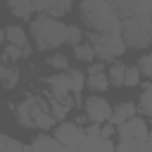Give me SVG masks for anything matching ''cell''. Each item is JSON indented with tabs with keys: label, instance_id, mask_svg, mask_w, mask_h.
<instances>
[{
	"label": "cell",
	"instance_id": "cell-1",
	"mask_svg": "<svg viewBox=\"0 0 152 152\" xmlns=\"http://www.w3.org/2000/svg\"><path fill=\"white\" fill-rule=\"evenodd\" d=\"M81 17L86 21V26L93 33H107V36H121L124 24L121 17L114 7V2H104V0H86L78 5Z\"/></svg>",
	"mask_w": 152,
	"mask_h": 152
},
{
	"label": "cell",
	"instance_id": "cell-2",
	"mask_svg": "<svg viewBox=\"0 0 152 152\" xmlns=\"http://www.w3.org/2000/svg\"><path fill=\"white\" fill-rule=\"evenodd\" d=\"M17 121L24 128H40V131H50L55 126V116L50 112V104L45 97H36V95H26L19 104H12Z\"/></svg>",
	"mask_w": 152,
	"mask_h": 152
},
{
	"label": "cell",
	"instance_id": "cell-3",
	"mask_svg": "<svg viewBox=\"0 0 152 152\" xmlns=\"http://www.w3.org/2000/svg\"><path fill=\"white\" fill-rule=\"evenodd\" d=\"M66 33H69V24L50 14H38V19H31V36H33L36 50H52L66 43Z\"/></svg>",
	"mask_w": 152,
	"mask_h": 152
},
{
	"label": "cell",
	"instance_id": "cell-4",
	"mask_svg": "<svg viewBox=\"0 0 152 152\" xmlns=\"http://www.w3.org/2000/svg\"><path fill=\"white\" fill-rule=\"evenodd\" d=\"M124 24V31H121V38L126 43V48H133V50H142L150 43V14H138V17H126L121 19Z\"/></svg>",
	"mask_w": 152,
	"mask_h": 152
},
{
	"label": "cell",
	"instance_id": "cell-5",
	"mask_svg": "<svg viewBox=\"0 0 152 152\" xmlns=\"http://www.w3.org/2000/svg\"><path fill=\"white\" fill-rule=\"evenodd\" d=\"M88 40L95 48L97 59H102V62H114L116 57H121L126 52V43L121 36H107V33H93L90 31Z\"/></svg>",
	"mask_w": 152,
	"mask_h": 152
},
{
	"label": "cell",
	"instance_id": "cell-6",
	"mask_svg": "<svg viewBox=\"0 0 152 152\" xmlns=\"http://www.w3.org/2000/svg\"><path fill=\"white\" fill-rule=\"evenodd\" d=\"M55 138L69 152H78L81 145L86 142V128L78 126L76 121H59V126L55 128Z\"/></svg>",
	"mask_w": 152,
	"mask_h": 152
},
{
	"label": "cell",
	"instance_id": "cell-7",
	"mask_svg": "<svg viewBox=\"0 0 152 152\" xmlns=\"http://www.w3.org/2000/svg\"><path fill=\"white\" fill-rule=\"evenodd\" d=\"M83 114L90 119V124H100V126H104V124L112 121L114 109H112V104H109L104 97H100V95H90V97L86 100V104H83Z\"/></svg>",
	"mask_w": 152,
	"mask_h": 152
},
{
	"label": "cell",
	"instance_id": "cell-8",
	"mask_svg": "<svg viewBox=\"0 0 152 152\" xmlns=\"http://www.w3.org/2000/svg\"><path fill=\"white\" fill-rule=\"evenodd\" d=\"M45 100H48L50 112H52L55 119H64L74 109V104H78V100L71 93H57V90H50V88L45 90Z\"/></svg>",
	"mask_w": 152,
	"mask_h": 152
},
{
	"label": "cell",
	"instance_id": "cell-9",
	"mask_svg": "<svg viewBox=\"0 0 152 152\" xmlns=\"http://www.w3.org/2000/svg\"><path fill=\"white\" fill-rule=\"evenodd\" d=\"M116 135H119V140H138V142H145L147 135H150V128H147V124H145L142 116H135L128 124L119 126L116 128Z\"/></svg>",
	"mask_w": 152,
	"mask_h": 152
},
{
	"label": "cell",
	"instance_id": "cell-10",
	"mask_svg": "<svg viewBox=\"0 0 152 152\" xmlns=\"http://www.w3.org/2000/svg\"><path fill=\"white\" fill-rule=\"evenodd\" d=\"M88 88L93 90V93H102V90H107L112 83H109V74H107V69H104V64L102 62H93L90 64V69H88Z\"/></svg>",
	"mask_w": 152,
	"mask_h": 152
},
{
	"label": "cell",
	"instance_id": "cell-11",
	"mask_svg": "<svg viewBox=\"0 0 152 152\" xmlns=\"http://www.w3.org/2000/svg\"><path fill=\"white\" fill-rule=\"evenodd\" d=\"M31 147H33V152H69L57 138H52V135H36L33 140H31Z\"/></svg>",
	"mask_w": 152,
	"mask_h": 152
},
{
	"label": "cell",
	"instance_id": "cell-12",
	"mask_svg": "<svg viewBox=\"0 0 152 152\" xmlns=\"http://www.w3.org/2000/svg\"><path fill=\"white\" fill-rule=\"evenodd\" d=\"M135 114H138V104H133V102H119V104L114 107V114H112V124L119 128V126L128 124L131 119H135Z\"/></svg>",
	"mask_w": 152,
	"mask_h": 152
},
{
	"label": "cell",
	"instance_id": "cell-13",
	"mask_svg": "<svg viewBox=\"0 0 152 152\" xmlns=\"http://www.w3.org/2000/svg\"><path fill=\"white\" fill-rule=\"evenodd\" d=\"M2 38L10 43V45H17V48H21L24 52L28 50V38H26V31L21 28V26H7V28H2Z\"/></svg>",
	"mask_w": 152,
	"mask_h": 152
},
{
	"label": "cell",
	"instance_id": "cell-14",
	"mask_svg": "<svg viewBox=\"0 0 152 152\" xmlns=\"http://www.w3.org/2000/svg\"><path fill=\"white\" fill-rule=\"evenodd\" d=\"M78 152H116V147L107 138H88L86 135V142L81 145Z\"/></svg>",
	"mask_w": 152,
	"mask_h": 152
},
{
	"label": "cell",
	"instance_id": "cell-15",
	"mask_svg": "<svg viewBox=\"0 0 152 152\" xmlns=\"http://www.w3.org/2000/svg\"><path fill=\"white\" fill-rule=\"evenodd\" d=\"M48 88L50 90H57V93H71V78H69V71H55L52 76H48Z\"/></svg>",
	"mask_w": 152,
	"mask_h": 152
},
{
	"label": "cell",
	"instance_id": "cell-16",
	"mask_svg": "<svg viewBox=\"0 0 152 152\" xmlns=\"http://www.w3.org/2000/svg\"><path fill=\"white\" fill-rule=\"evenodd\" d=\"M0 81H2L5 90H12L14 86H19V69L10 66V64H0Z\"/></svg>",
	"mask_w": 152,
	"mask_h": 152
},
{
	"label": "cell",
	"instance_id": "cell-17",
	"mask_svg": "<svg viewBox=\"0 0 152 152\" xmlns=\"http://www.w3.org/2000/svg\"><path fill=\"white\" fill-rule=\"evenodd\" d=\"M126 71H128V66H126V64L114 62V64L107 69V74H109V83H112L114 88H121V86L126 83Z\"/></svg>",
	"mask_w": 152,
	"mask_h": 152
},
{
	"label": "cell",
	"instance_id": "cell-18",
	"mask_svg": "<svg viewBox=\"0 0 152 152\" xmlns=\"http://www.w3.org/2000/svg\"><path fill=\"white\" fill-rule=\"evenodd\" d=\"M10 12L14 14V17H19V19H28L33 12H36V2H26V0H12L10 2Z\"/></svg>",
	"mask_w": 152,
	"mask_h": 152
},
{
	"label": "cell",
	"instance_id": "cell-19",
	"mask_svg": "<svg viewBox=\"0 0 152 152\" xmlns=\"http://www.w3.org/2000/svg\"><path fill=\"white\" fill-rule=\"evenodd\" d=\"M138 112L152 119V81H147V83H145V88H142V93H140Z\"/></svg>",
	"mask_w": 152,
	"mask_h": 152
},
{
	"label": "cell",
	"instance_id": "cell-20",
	"mask_svg": "<svg viewBox=\"0 0 152 152\" xmlns=\"http://www.w3.org/2000/svg\"><path fill=\"white\" fill-rule=\"evenodd\" d=\"M69 78H71V93L78 97V93L86 88V83H88V76L81 71V69H69Z\"/></svg>",
	"mask_w": 152,
	"mask_h": 152
},
{
	"label": "cell",
	"instance_id": "cell-21",
	"mask_svg": "<svg viewBox=\"0 0 152 152\" xmlns=\"http://www.w3.org/2000/svg\"><path fill=\"white\" fill-rule=\"evenodd\" d=\"M21 57H26L21 48H17V45H10V43L5 45V50H2V64H10V66H12V64H17Z\"/></svg>",
	"mask_w": 152,
	"mask_h": 152
},
{
	"label": "cell",
	"instance_id": "cell-22",
	"mask_svg": "<svg viewBox=\"0 0 152 152\" xmlns=\"http://www.w3.org/2000/svg\"><path fill=\"white\" fill-rule=\"evenodd\" d=\"M116 152H150L147 150V140L138 142V140H119L116 142Z\"/></svg>",
	"mask_w": 152,
	"mask_h": 152
},
{
	"label": "cell",
	"instance_id": "cell-23",
	"mask_svg": "<svg viewBox=\"0 0 152 152\" xmlns=\"http://www.w3.org/2000/svg\"><path fill=\"white\" fill-rule=\"evenodd\" d=\"M74 55H76V59H81V62H93L97 55H95V48L90 45V43H81V45H76L74 48Z\"/></svg>",
	"mask_w": 152,
	"mask_h": 152
},
{
	"label": "cell",
	"instance_id": "cell-24",
	"mask_svg": "<svg viewBox=\"0 0 152 152\" xmlns=\"http://www.w3.org/2000/svg\"><path fill=\"white\" fill-rule=\"evenodd\" d=\"M48 64L57 71H69V57L66 55H52V57H48Z\"/></svg>",
	"mask_w": 152,
	"mask_h": 152
},
{
	"label": "cell",
	"instance_id": "cell-25",
	"mask_svg": "<svg viewBox=\"0 0 152 152\" xmlns=\"http://www.w3.org/2000/svg\"><path fill=\"white\" fill-rule=\"evenodd\" d=\"M69 10H71V2L62 0V2H52V5H50V12H48V14H50V17H55V19H59V17H62V14H66Z\"/></svg>",
	"mask_w": 152,
	"mask_h": 152
},
{
	"label": "cell",
	"instance_id": "cell-26",
	"mask_svg": "<svg viewBox=\"0 0 152 152\" xmlns=\"http://www.w3.org/2000/svg\"><path fill=\"white\" fill-rule=\"evenodd\" d=\"M0 152H24V145L10 135H2V150Z\"/></svg>",
	"mask_w": 152,
	"mask_h": 152
},
{
	"label": "cell",
	"instance_id": "cell-27",
	"mask_svg": "<svg viewBox=\"0 0 152 152\" xmlns=\"http://www.w3.org/2000/svg\"><path fill=\"white\" fill-rule=\"evenodd\" d=\"M66 43H71L74 48H76V45H81V43H83V31H81L78 26H74V24H69V33H66Z\"/></svg>",
	"mask_w": 152,
	"mask_h": 152
},
{
	"label": "cell",
	"instance_id": "cell-28",
	"mask_svg": "<svg viewBox=\"0 0 152 152\" xmlns=\"http://www.w3.org/2000/svg\"><path fill=\"white\" fill-rule=\"evenodd\" d=\"M138 69H140V74H142V76H147V78L152 81V55H150V52L140 57V64H138Z\"/></svg>",
	"mask_w": 152,
	"mask_h": 152
},
{
	"label": "cell",
	"instance_id": "cell-29",
	"mask_svg": "<svg viewBox=\"0 0 152 152\" xmlns=\"http://www.w3.org/2000/svg\"><path fill=\"white\" fill-rule=\"evenodd\" d=\"M138 83H140V69H138V66H128V71H126V83H124V86L133 88V86H138Z\"/></svg>",
	"mask_w": 152,
	"mask_h": 152
},
{
	"label": "cell",
	"instance_id": "cell-30",
	"mask_svg": "<svg viewBox=\"0 0 152 152\" xmlns=\"http://www.w3.org/2000/svg\"><path fill=\"white\" fill-rule=\"evenodd\" d=\"M114 133H116V126H114L112 121L102 126V138H107V140H112V138H114Z\"/></svg>",
	"mask_w": 152,
	"mask_h": 152
},
{
	"label": "cell",
	"instance_id": "cell-31",
	"mask_svg": "<svg viewBox=\"0 0 152 152\" xmlns=\"http://www.w3.org/2000/svg\"><path fill=\"white\" fill-rule=\"evenodd\" d=\"M150 43H152V12H150Z\"/></svg>",
	"mask_w": 152,
	"mask_h": 152
},
{
	"label": "cell",
	"instance_id": "cell-32",
	"mask_svg": "<svg viewBox=\"0 0 152 152\" xmlns=\"http://www.w3.org/2000/svg\"><path fill=\"white\" fill-rule=\"evenodd\" d=\"M24 152H33V147L31 145H24Z\"/></svg>",
	"mask_w": 152,
	"mask_h": 152
}]
</instances>
